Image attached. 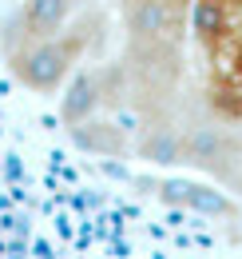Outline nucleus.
Wrapping results in <instances>:
<instances>
[{
    "label": "nucleus",
    "instance_id": "12",
    "mask_svg": "<svg viewBox=\"0 0 242 259\" xmlns=\"http://www.w3.org/2000/svg\"><path fill=\"white\" fill-rule=\"evenodd\" d=\"M222 4H226V8H242V0H222Z\"/></svg>",
    "mask_w": 242,
    "mask_h": 259
},
{
    "label": "nucleus",
    "instance_id": "11",
    "mask_svg": "<svg viewBox=\"0 0 242 259\" xmlns=\"http://www.w3.org/2000/svg\"><path fill=\"white\" fill-rule=\"evenodd\" d=\"M234 64H238V76H242V32H238V52H234Z\"/></svg>",
    "mask_w": 242,
    "mask_h": 259
},
{
    "label": "nucleus",
    "instance_id": "1",
    "mask_svg": "<svg viewBox=\"0 0 242 259\" xmlns=\"http://www.w3.org/2000/svg\"><path fill=\"white\" fill-rule=\"evenodd\" d=\"M103 24H107L103 12H99V8H88L84 16H76V20H72L68 28H60V32L28 40V44L4 52L12 80L24 84V88L36 92V96H56L64 88V80L76 72V64L88 56L91 44L99 40Z\"/></svg>",
    "mask_w": 242,
    "mask_h": 259
},
{
    "label": "nucleus",
    "instance_id": "13",
    "mask_svg": "<svg viewBox=\"0 0 242 259\" xmlns=\"http://www.w3.org/2000/svg\"><path fill=\"white\" fill-rule=\"evenodd\" d=\"M230 192H238V195H242V176H238V184H234V188H230Z\"/></svg>",
    "mask_w": 242,
    "mask_h": 259
},
{
    "label": "nucleus",
    "instance_id": "9",
    "mask_svg": "<svg viewBox=\"0 0 242 259\" xmlns=\"http://www.w3.org/2000/svg\"><path fill=\"white\" fill-rule=\"evenodd\" d=\"M68 140H72L76 152H88L99 160H127L131 156V132L119 120H111L107 112L88 116L80 124H68Z\"/></svg>",
    "mask_w": 242,
    "mask_h": 259
},
{
    "label": "nucleus",
    "instance_id": "3",
    "mask_svg": "<svg viewBox=\"0 0 242 259\" xmlns=\"http://www.w3.org/2000/svg\"><path fill=\"white\" fill-rule=\"evenodd\" d=\"M183 124V167L234 188L242 176V124L214 116V108H179Z\"/></svg>",
    "mask_w": 242,
    "mask_h": 259
},
{
    "label": "nucleus",
    "instance_id": "2",
    "mask_svg": "<svg viewBox=\"0 0 242 259\" xmlns=\"http://www.w3.org/2000/svg\"><path fill=\"white\" fill-rule=\"evenodd\" d=\"M123 76L127 112L155 116L171 112L183 92V44L175 40H127L115 60Z\"/></svg>",
    "mask_w": 242,
    "mask_h": 259
},
{
    "label": "nucleus",
    "instance_id": "8",
    "mask_svg": "<svg viewBox=\"0 0 242 259\" xmlns=\"http://www.w3.org/2000/svg\"><path fill=\"white\" fill-rule=\"evenodd\" d=\"M143 188H151L163 203L183 207V211H195V215H207V220H238V199H230L226 192H218L214 184H195V180H155Z\"/></svg>",
    "mask_w": 242,
    "mask_h": 259
},
{
    "label": "nucleus",
    "instance_id": "4",
    "mask_svg": "<svg viewBox=\"0 0 242 259\" xmlns=\"http://www.w3.org/2000/svg\"><path fill=\"white\" fill-rule=\"evenodd\" d=\"M60 120L64 128L68 124H80L88 116H99V112H123L127 100H123V76L119 64H88L76 68L60 88Z\"/></svg>",
    "mask_w": 242,
    "mask_h": 259
},
{
    "label": "nucleus",
    "instance_id": "6",
    "mask_svg": "<svg viewBox=\"0 0 242 259\" xmlns=\"http://www.w3.org/2000/svg\"><path fill=\"white\" fill-rule=\"evenodd\" d=\"M187 0H119V20L127 40H175L187 36Z\"/></svg>",
    "mask_w": 242,
    "mask_h": 259
},
{
    "label": "nucleus",
    "instance_id": "5",
    "mask_svg": "<svg viewBox=\"0 0 242 259\" xmlns=\"http://www.w3.org/2000/svg\"><path fill=\"white\" fill-rule=\"evenodd\" d=\"M88 8H95V0H20V8L8 16V24L0 32V44H4V52H12L28 40L52 36L68 28L76 16H84Z\"/></svg>",
    "mask_w": 242,
    "mask_h": 259
},
{
    "label": "nucleus",
    "instance_id": "7",
    "mask_svg": "<svg viewBox=\"0 0 242 259\" xmlns=\"http://www.w3.org/2000/svg\"><path fill=\"white\" fill-rule=\"evenodd\" d=\"M131 156L155 163V167H175L183 160V124H179V104L171 112L139 116V128L131 136Z\"/></svg>",
    "mask_w": 242,
    "mask_h": 259
},
{
    "label": "nucleus",
    "instance_id": "10",
    "mask_svg": "<svg viewBox=\"0 0 242 259\" xmlns=\"http://www.w3.org/2000/svg\"><path fill=\"white\" fill-rule=\"evenodd\" d=\"M187 28L199 36L207 48H218V44L230 36V8H226L222 0H191Z\"/></svg>",
    "mask_w": 242,
    "mask_h": 259
}]
</instances>
